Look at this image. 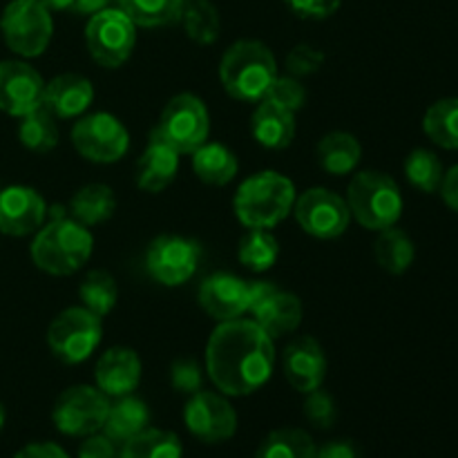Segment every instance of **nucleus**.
Here are the masks:
<instances>
[{
	"mask_svg": "<svg viewBox=\"0 0 458 458\" xmlns=\"http://www.w3.org/2000/svg\"><path fill=\"white\" fill-rule=\"evenodd\" d=\"M103 318L85 307H70L58 313L47 329V344L65 365L88 360L103 338Z\"/></svg>",
	"mask_w": 458,
	"mask_h": 458,
	"instance_id": "obj_8",
	"label": "nucleus"
},
{
	"mask_svg": "<svg viewBox=\"0 0 458 458\" xmlns=\"http://www.w3.org/2000/svg\"><path fill=\"white\" fill-rule=\"evenodd\" d=\"M237 258L249 271L264 273L280 258V242L268 228H250L240 240Z\"/></svg>",
	"mask_w": 458,
	"mask_h": 458,
	"instance_id": "obj_34",
	"label": "nucleus"
},
{
	"mask_svg": "<svg viewBox=\"0 0 458 458\" xmlns=\"http://www.w3.org/2000/svg\"><path fill=\"white\" fill-rule=\"evenodd\" d=\"M85 43L98 65L116 70L132 56L137 45V25L121 7H106L89 16Z\"/></svg>",
	"mask_w": 458,
	"mask_h": 458,
	"instance_id": "obj_9",
	"label": "nucleus"
},
{
	"mask_svg": "<svg viewBox=\"0 0 458 458\" xmlns=\"http://www.w3.org/2000/svg\"><path fill=\"white\" fill-rule=\"evenodd\" d=\"M293 215L300 228L318 240H335L352 222L347 201L329 188H309L295 197Z\"/></svg>",
	"mask_w": 458,
	"mask_h": 458,
	"instance_id": "obj_12",
	"label": "nucleus"
},
{
	"mask_svg": "<svg viewBox=\"0 0 458 458\" xmlns=\"http://www.w3.org/2000/svg\"><path fill=\"white\" fill-rule=\"evenodd\" d=\"M70 210L72 219L83 226H97V224L107 222L116 210L114 191L106 183H88L74 192Z\"/></svg>",
	"mask_w": 458,
	"mask_h": 458,
	"instance_id": "obj_27",
	"label": "nucleus"
},
{
	"mask_svg": "<svg viewBox=\"0 0 458 458\" xmlns=\"http://www.w3.org/2000/svg\"><path fill=\"white\" fill-rule=\"evenodd\" d=\"M47 219V204L30 186L0 188V233L9 237L34 235Z\"/></svg>",
	"mask_w": 458,
	"mask_h": 458,
	"instance_id": "obj_16",
	"label": "nucleus"
},
{
	"mask_svg": "<svg viewBox=\"0 0 458 458\" xmlns=\"http://www.w3.org/2000/svg\"><path fill=\"white\" fill-rule=\"evenodd\" d=\"M150 423V410L141 398L132 396H119L114 403H110V411H107L106 425L103 432L116 443H125L139 432L148 428Z\"/></svg>",
	"mask_w": 458,
	"mask_h": 458,
	"instance_id": "obj_26",
	"label": "nucleus"
},
{
	"mask_svg": "<svg viewBox=\"0 0 458 458\" xmlns=\"http://www.w3.org/2000/svg\"><path fill=\"white\" fill-rule=\"evenodd\" d=\"M282 371L295 392L309 394L320 389L327 376L325 349L311 335H298L284 347Z\"/></svg>",
	"mask_w": 458,
	"mask_h": 458,
	"instance_id": "obj_17",
	"label": "nucleus"
},
{
	"mask_svg": "<svg viewBox=\"0 0 458 458\" xmlns=\"http://www.w3.org/2000/svg\"><path fill=\"white\" fill-rule=\"evenodd\" d=\"M79 298L88 311H92L98 318H106L116 307L119 286H116V280L110 273L94 268L79 284Z\"/></svg>",
	"mask_w": 458,
	"mask_h": 458,
	"instance_id": "obj_35",
	"label": "nucleus"
},
{
	"mask_svg": "<svg viewBox=\"0 0 458 458\" xmlns=\"http://www.w3.org/2000/svg\"><path fill=\"white\" fill-rule=\"evenodd\" d=\"M295 186L286 174L262 170L240 183L233 199V210L242 226L273 228L293 213Z\"/></svg>",
	"mask_w": 458,
	"mask_h": 458,
	"instance_id": "obj_4",
	"label": "nucleus"
},
{
	"mask_svg": "<svg viewBox=\"0 0 458 458\" xmlns=\"http://www.w3.org/2000/svg\"><path fill=\"white\" fill-rule=\"evenodd\" d=\"M72 143L92 164H116L130 150V132L110 112L79 116L72 128Z\"/></svg>",
	"mask_w": 458,
	"mask_h": 458,
	"instance_id": "obj_11",
	"label": "nucleus"
},
{
	"mask_svg": "<svg viewBox=\"0 0 458 458\" xmlns=\"http://www.w3.org/2000/svg\"><path fill=\"white\" fill-rule=\"evenodd\" d=\"M13 458H70L67 452L56 443H30Z\"/></svg>",
	"mask_w": 458,
	"mask_h": 458,
	"instance_id": "obj_44",
	"label": "nucleus"
},
{
	"mask_svg": "<svg viewBox=\"0 0 458 458\" xmlns=\"http://www.w3.org/2000/svg\"><path fill=\"white\" fill-rule=\"evenodd\" d=\"M201 246L182 235H161L146 250V268L164 286H182L197 273Z\"/></svg>",
	"mask_w": 458,
	"mask_h": 458,
	"instance_id": "obj_13",
	"label": "nucleus"
},
{
	"mask_svg": "<svg viewBox=\"0 0 458 458\" xmlns=\"http://www.w3.org/2000/svg\"><path fill=\"white\" fill-rule=\"evenodd\" d=\"M318 164L325 173L335 174V177H344V174L353 173L356 165L360 164L362 146L353 134L335 130V132L325 134L318 143Z\"/></svg>",
	"mask_w": 458,
	"mask_h": 458,
	"instance_id": "obj_24",
	"label": "nucleus"
},
{
	"mask_svg": "<svg viewBox=\"0 0 458 458\" xmlns=\"http://www.w3.org/2000/svg\"><path fill=\"white\" fill-rule=\"evenodd\" d=\"M141 358L130 347H112L98 358L94 380L107 398L128 396L141 383Z\"/></svg>",
	"mask_w": 458,
	"mask_h": 458,
	"instance_id": "obj_19",
	"label": "nucleus"
},
{
	"mask_svg": "<svg viewBox=\"0 0 458 458\" xmlns=\"http://www.w3.org/2000/svg\"><path fill=\"white\" fill-rule=\"evenodd\" d=\"M197 300L215 322L237 320L249 311V282L233 273H213L199 284Z\"/></svg>",
	"mask_w": 458,
	"mask_h": 458,
	"instance_id": "obj_18",
	"label": "nucleus"
},
{
	"mask_svg": "<svg viewBox=\"0 0 458 458\" xmlns=\"http://www.w3.org/2000/svg\"><path fill=\"white\" fill-rule=\"evenodd\" d=\"M179 173V152L152 130L150 141L137 164V186L157 195L174 182Z\"/></svg>",
	"mask_w": 458,
	"mask_h": 458,
	"instance_id": "obj_21",
	"label": "nucleus"
},
{
	"mask_svg": "<svg viewBox=\"0 0 458 458\" xmlns=\"http://www.w3.org/2000/svg\"><path fill=\"white\" fill-rule=\"evenodd\" d=\"M250 134L268 150H284L293 143L295 114L273 103L271 98H262L250 116Z\"/></svg>",
	"mask_w": 458,
	"mask_h": 458,
	"instance_id": "obj_22",
	"label": "nucleus"
},
{
	"mask_svg": "<svg viewBox=\"0 0 458 458\" xmlns=\"http://www.w3.org/2000/svg\"><path fill=\"white\" fill-rule=\"evenodd\" d=\"M58 123L56 116L47 110L45 106L36 107L30 114L21 116L18 123V139L27 150L36 152V155H45V152L54 150L58 146Z\"/></svg>",
	"mask_w": 458,
	"mask_h": 458,
	"instance_id": "obj_30",
	"label": "nucleus"
},
{
	"mask_svg": "<svg viewBox=\"0 0 458 458\" xmlns=\"http://www.w3.org/2000/svg\"><path fill=\"white\" fill-rule=\"evenodd\" d=\"M183 447L177 434L146 428L123 443L121 458H182Z\"/></svg>",
	"mask_w": 458,
	"mask_h": 458,
	"instance_id": "obj_32",
	"label": "nucleus"
},
{
	"mask_svg": "<svg viewBox=\"0 0 458 458\" xmlns=\"http://www.w3.org/2000/svg\"><path fill=\"white\" fill-rule=\"evenodd\" d=\"M443 174H445V168H443L437 152L416 148L405 159V177L420 192H428V195L429 192H437L441 188Z\"/></svg>",
	"mask_w": 458,
	"mask_h": 458,
	"instance_id": "obj_37",
	"label": "nucleus"
},
{
	"mask_svg": "<svg viewBox=\"0 0 458 458\" xmlns=\"http://www.w3.org/2000/svg\"><path fill=\"white\" fill-rule=\"evenodd\" d=\"M423 132L443 150H458V97L438 98L428 107Z\"/></svg>",
	"mask_w": 458,
	"mask_h": 458,
	"instance_id": "obj_29",
	"label": "nucleus"
},
{
	"mask_svg": "<svg viewBox=\"0 0 458 458\" xmlns=\"http://www.w3.org/2000/svg\"><path fill=\"white\" fill-rule=\"evenodd\" d=\"M49 12H65V9L74 7V0H40Z\"/></svg>",
	"mask_w": 458,
	"mask_h": 458,
	"instance_id": "obj_48",
	"label": "nucleus"
},
{
	"mask_svg": "<svg viewBox=\"0 0 458 458\" xmlns=\"http://www.w3.org/2000/svg\"><path fill=\"white\" fill-rule=\"evenodd\" d=\"M276 369V344L255 320L219 322L206 344V371L224 396H249Z\"/></svg>",
	"mask_w": 458,
	"mask_h": 458,
	"instance_id": "obj_1",
	"label": "nucleus"
},
{
	"mask_svg": "<svg viewBox=\"0 0 458 458\" xmlns=\"http://www.w3.org/2000/svg\"><path fill=\"white\" fill-rule=\"evenodd\" d=\"M170 383L177 392L182 394H197L204 383V374H201L199 362L195 360H177L170 367Z\"/></svg>",
	"mask_w": 458,
	"mask_h": 458,
	"instance_id": "obj_41",
	"label": "nucleus"
},
{
	"mask_svg": "<svg viewBox=\"0 0 458 458\" xmlns=\"http://www.w3.org/2000/svg\"><path fill=\"white\" fill-rule=\"evenodd\" d=\"M250 316H253V320L276 340L280 338V335L293 334V331L298 329L300 322H302L304 309L298 295L277 286L264 302H259L258 307L250 311Z\"/></svg>",
	"mask_w": 458,
	"mask_h": 458,
	"instance_id": "obj_23",
	"label": "nucleus"
},
{
	"mask_svg": "<svg viewBox=\"0 0 458 458\" xmlns=\"http://www.w3.org/2000/svg\"><path fill=\"white\" fill-rule=\"evenodd\" d=\"M183 423L188 432L204 443H224L235 437L237 411L224 394H191L183 407Z\"/></svg>",
	"mask_w": 458,
	"mask_h": 458,
	"instance_id": "obj_14",
	"label": "nucleus"
},
{
	"mask_svg": "<svg viewBox=\"0 0 458 458\" xmlns=\"http://www.w3.org/2000/svg\"><path fill=\"white\" fill-rule=\"evenodd\" d=\"M267 98H271L273 103H277V106H282L284 110L289 112H298L302 110L304 103H307V89H304V85L300 83L295 76H280L277 74V79L273 81L271 89H268Z\"/></svg>",
	"mask_w": 458,
	"mask_h": 458,
	"instance_id": "obj_38",
	"label": "nucleus"
},
{
	"mask_svg": "<svg viewBox=\"0 0 458 458\" xmlns=\"http://www.w3.org/2000/svg\"><path fill=\"white\" fill-rule=\"evenodd\" d=\"M110 411V398L92 385H74L56 398L52 420L65 437L85 438L101 432Z\"/></svg>",
	"mask_w": 458,
	"mask_h": 458,
	"instance_id": "obj_10",
	"label": "nucleus"
},
{
	"mask_svg": "<svg viewBox=\"0 0 458 458\" xmlns=\"http://www.w3.org/2000/svg\"><path fill=\"white\" fill-rule=\"evenodd\" d=\"M94 101V88L89 79L81 74H58L45 83L43 106L56 119H79Z\"/></svg>",
	"mask_w": 458,
	"mask_h": 458,
	"instance_id": "obj_20",
	"label": "nucleus"
},
{
	"mask_svg": "<svg viewBox=\"0 0 458 458\" xmlns=\"http://www.w3.org/2000/svg\"><path fill=\"white\" fill-rule=\"evenodd\" d=\"M107 7V0H74V12L76 13H88V16H94V13H98L101 9Z\"/></svg>",
	"mask_w": 458,
	"mask_h": 458,
	"instance_id": "obj_47",
	"label": "nucleus"
},
{
	"mask_svg": "<svg viewBox=\"0 0 458 458\" xmlns=\"http://www.w3.org/2000/svg\"><path fill=\"white\" fill-rule=\"evenodd\" d=\"M192 170L206 186H226L235 179L240 164L231 148L224 143L206 141L204 146L192 152Z\"/></svg>",
	"mask_w": 458,
	"mask_h": 458,
	"instance_id": "obj_25",
	"label": "nucleus"
},
{
	"mask_svg": "<svg viewBox=\"0 0 458 458\" xmlns=\"http://www.w3.org/2000/svg\"><path fill=\"white\" fill-rule=\"evenodd\" d=\"M155 132L179 155H192L208 141L210 114L197 94L182 92L165 103Z\"/></svg>",
	"mask_w": 458,
	"mask_h": 458,
	"instance_id": "obj_7",
	"label": "nucleus"
},
{
	"mask_svg": "<svg viewBox=\"0 0 458 458\" xmlns=\"http://www.w3.org/2000/svg\"><path fill=\"white\" fill-rule=\"evenodd\" d=\"M335 401L331 398V394H327L325 389H313L307 394V401H304V416H307L309 423L318 429H329L335 423Z\"/></svg>",
	"mask_w": 458,
	"mask_h": 458,
	"instance_id": "obj_39",
	"label": "nucleus"
},
{
	"mask_svg": "<svg viewBox=\"0 0 458 458\" xmlns=\"http://www.w3.org/2000/svg\"><path fill=\"white\" fill-rule=\"evenodd\" d=\"M284 3L295 16L309 18V21H325L338 12L343 0H284Z\"/></svg>",
	"mask_w": 458,
	"mask_h": 458,
	"instance_id": "obj_42",
	"label": "nucleus"
},
{
	"mask_svg": "<svg viewBox=\"0 0 458 458\" xmlns=\"http://www.w3.org/2000/svg\"><path fill=\"white\" fill-rule=\"evenodd\" d=\"M316 458H358V454L352 443L334 441L322 445L320 450H316Z\"/></svg>",
	"mask_w": 458,
	"mask_h": 458,
	"instance_id": "obj_46",
	"label": "nucleus"
},
{
	"mask_svg": "<svg viewBox=\"0 0 458 458\" xmlns=\"http://www.w3.org/2000/svg\"><path fill=\"white\" fill-rule=\"evenodd\" d=\"M3 40L13 54L36 58L49 47L54 34L52 12L40 0H12L0 16Z\"/></svg>",
	"mask_w": 458,
	"mask_h": 458,
	"instance_id": "obj_6",
	"label": "nucleus"
},
{
	"mask_svg": "<svg viewBox=\"0 0 458 458\" xmlns=\"http://www.w3.org/2000/svg\"><path fill=\"white\" fill-rule=\"evenodd\" d=\"M107 3H119L121 4V0H107Z\"/></svg>",
	"mask_w": 458,
	"mask_h": 458,
	"instance_id": "obj_50",
	"label": "nucleus"
},
{
	"mask_svg": "<svg viewBox=\"0 0 458 458\" xmlns=\"http://www.w3.org/2000/svg\"><path fill=\"white\" fill-rule=\"evenodd\" d=\"M121 9L137 27H165L182 18L177 0H121Z\"/></svg>",
	"mask_w": 458,
	"mask_h": 458,
	"instance_id": "obj_36",
	"label": "nucleus"
},
{
	"mask_svg": "<svg viewBox=\"0 0 458 458\" xmlns=\"http://www.w3.org/2000/svg\"><path fill=\"white\" fill-rule=\"evenodd\" d=\"M177 3H179V4H182V7H183V3H186V0H177Z\"/></svg>",
	"mask_w": 458,
	"mask_h": 458,
	"instance_id": "obj_51",
	"label": "nucleus"
},
{
	"mask_svg": "<svg viewBox=\"0 0 458 458\" xmlns=\"http://www.w3.org/2000/svg\"><path fill=\"white\" fill-rule=\"evenodd\" d=\"M45 81L30 63L0 61V110L9 116H25L43 106Z\"/></svg>",
	"mask_w": 458,
	"mask_h": 458,
	"instance_id": "obj_15",
	"label": "nucleus"
},
{
	"mask_svg": "<svg viewBox=\"0 0 458 458\" xmlns=\"http://www.w3.org/2000/svg\"><path fill=\"white\" fill-rule=\"evenodd\" d=\"M277 79V61L259 40H237L219 61V81L228 97L242 103H259L267 98Z\"/></svg>",
	"mask_w": 458,
	"mask_h": 458,
	"instance_id": "obj_3",
	"label": "nucleus"
},
{
	"mask_svg": "<svg viewBox=\"0 0 458 458\" xmlns=\"http://www.w3.org/2000/svg\"><path fill=\"white\" fill-rule=\"evenodd\" d=\"M179 21L188 38L197 45H213L222 31V18L210 0H186Z\"/></svg>",
	"mask_w": 458,
	"mask_h": 458,
	"instance_id": "obj_31",
	"label": "nucleus"
},
{
	"mask_svg": "<svg viewBox=\"0 0 458 458\" xmlns=\"http://www.w3.org/2000/svg\"><path fill=\"white\" fill-rule=\"evenodd\" d=\"M316 443L304 429H273L258 447L255 458H316Z\"/></svg>",
	"mask_w": 458,
	"mask_h": 458,
	"instance_id": "obj_33",
	"label": "nucleus"
},
{
	"mask_svg": "<svg viewBox=\"0 0 458 458\" xmlns=\"http://www.w3.org/2000/svg\"><path fill=\"white\" fill-rule=\"evenodd\" d=\"M322 65H325V52L309 43L295 45L289 56H286V70L295 79L316 74V72H320Z\"/></svg>",
	"mask_w": 458,
	"mask_h": 458,
	"instance_id": "obj_40",
	"label": "nucleus"
},
{
	"mask_svg": "<svg viewBox=\"0 0 458 458\" xmlns=\"http://www.w3.org/2000/svg\"><path fill=\"white\" fill-rule=\"evenodd\" d=\"M352 217L367 231H385L396 226L403 215V192L389 174L378 170H365L353 174L347 197Z\"/></svg>",
	"mask_w": 458,
	"mask_h": 458,
	"instance_id": "obj_5",
	"label": "nucleus"
},
{
	"mask_svg": "<svg viewBox=\"0 0 458 458\" xmlns=\"http://www.w3.org/2000/svg\"><path fill=\"white\" fill-rule=\"evenodd\" d=\"M4 419H7V414H4V407L0 405V429L4 428Z\"/></svg>",
	"mask_w": 458,
	"mask_h": 458,
	"instance_id": "obj_49",
	"label": "nucleus"
},
{
	"mask_svg": "<svg viewBox=\"0 0 458 458\" xmlns=\"http://www.w3.org/2000/svg\"><path fill=\"white\" fill-rule=\"evenodd\" d=\"M116 441H112L106 432L89 434L79 447V458H116Z\"/></svg>",
	"mask_w": 458,
	"mask_h": 458,
	"instance_id": "obj_43",
	"label": "nucleus"
},
{
	"mask_svg": "<svg viewBox=\"0 0 458 458\" xmlns=\"http://www.w3.org/2000/svg\"><path fill=\"white\" fill-rule=\"evenodd\" d=\"M441 197L445 201V206L450 210L458 213V164L452 165L445 174H443V182H441Z\"/></svg>",
	"mask_w": 458,
	"mask_h": 458,
	"instance_id": "obj_45",
	"label": "nucleus"
},
{
	"mask_svg": "<svg viewBox=\"0 0 458 458\" xmlns=\"http://www.w3.org/2000/svg\"><path fill=\"white\" fill-rule=\"evenodd\" d=\"M94 237L88 226L72 217H63L54 208V217L36 231L31 242V259L49 276H72L92 258Z\"/></svg>",
	"mask_w": 458,
	"mask_h": 458,
	"instance_id": "obj_2",
	"label": "nucleus"
},
{
	"mask_svg": "<svg viewBox=\"0 0 458 458\" xmlns=\"http://www.w3.org/2000/svg\"><path fill=\"white\" fill-rule=\"evenodd\" d=\"M374 258L383 271L392 273V276H403L414 264V242L401 228H385L378 233V240L374 244Z\"/></svg>",
	"mask_w": 458,
	"mask_h": 458,
	"instance_id": "obj_28",
	"label": "nucleus"
}]
</instances>
